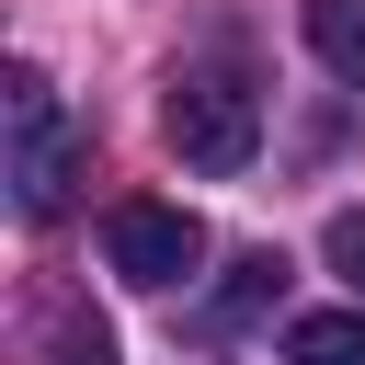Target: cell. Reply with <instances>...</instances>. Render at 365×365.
<instances>
[{
	"label": "cell",
	"instance_id": "ba28073f",
	"mask_svg": "<svg viewBox=\"0 0 365 365\" xmlns=\"http://www.w3.org/2000/svg\"><path fill=\"white\" fill-rule=\"evenodd\" d=\"M319 251H331V274H342V285H354V297H365V205H342V217H331V240H319Z\"/></svg>",
	"mask_w": 365,
	"mask_h": 365
},
{
	"label": "cell",
	"instance_id": "5b68a950",
	"mask_svg": "<svg viewBox=\"0 0 365 365\" xmlns=\"http://www.w3.org/2000/svg\"><path fill=\"white\" fill-rule=\"evenodd\" d=\"M308 46L342 91H365V0H308Z\"/></svg>",
	"mask_w": 365,
	"mask_h": 365
},
{
	"label": "cell",
	"instance_id": "8992f818",
	"mask_svg": "<svg viewBox=\"0 0 365 365\" xmlns=\"http://www.w3.org/2000/svg\"><path fill=\"white\" fill-rule=\"evenodd\" d=\"M285 297V251H240L228 262V297H217V319H262Z\"/></svg>",
	"mask_w": 365,
	"mask_h": 365
},
{
	"label": "cell",
	"instance_id": "3957f363",
	"mask_svg": "<svg viewBox=\"0 0 365 365\" xmlns=\"http://www.w3.org/2000/svg\"><path fill=\"white\" fill-rule=\"evenodd\" d=\"M103 262H114L125 285H182V274L205 262V228H194V205H171V194H125V205L103 217Z\"/></svg>",
	"mask_w": 365,
	"mask_h": 365
},
{
	"label": "cell",
	"instance_id": "7a4b0ae2",
	"mask_svg": "<svg viewBox=\"0 0 365 365\" xmlns=\"http://www.w3.org/2000/svg\"><path fill=\"white\" fill-rule=\"evenodd\" d=\"M160 125H171V148L194 171H251V148H262V103H251L240 68H182L171 103H160Z\"/></svg>",
	"mask_w": 365,
	"mask_h": 365
},
{
	"label": "cell",
	"instance_id": "6da1fadb",
	"mask_svg": "<svg viewBox=\"0 0 365 365\" xmlns=\"http://www.w3.org/2000/svg\"><path fill=\"white\" fill-rule=\"evenodd\" d=\"M80 160H91V137L57 114V80L46 68H11V205L23 217H57L68 182H80Z\"/></svg>",
	"mask_w": 365,
	"mask_h": 365
},
{
	"label": "cell",
	"instance_id": "277c9868",
	"mask_svg": "<svg viewBox=\"0 0 365 365\" xmlns=\"http://www.w3.org/2000/svg\"><path fill=\"white\" fill-rule=\"evenodd\" d=\"M285 365H365V308H308V319H285Z\"/></svg>",
	"mask_w": 365,
	"mask_h": 365
},
{
	"label": "cell",
	"instance_id": "52a82bcc",
	"mask_svg": "<svg viewBox=\"0 0 365 365\" xmlns=\"http://www.w3.org/2000/svg\"><path fill=\"white\" fill-rule=\"evenodd\" d=\"M57 365H125V354H114V331L91 308H57Z\"/></svg>",
	"mask_w": 365,
	"mask_h": 365
}]
</instances>
